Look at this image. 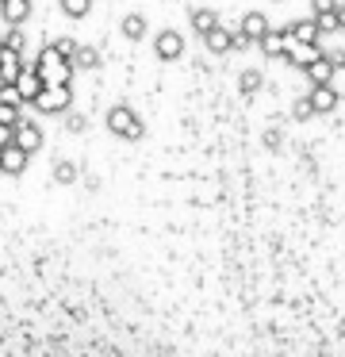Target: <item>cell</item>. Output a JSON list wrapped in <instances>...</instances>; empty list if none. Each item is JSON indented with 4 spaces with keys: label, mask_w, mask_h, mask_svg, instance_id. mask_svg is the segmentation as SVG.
I'll return each mask as SVG.
<instances>
[{
    "label": "cell",
    "mask_w": 345,
    "mask_h": 357,
    "mask_svg": "<svg viewBox=\"0 0 345 357\" xmlns=\"http://www.w3.org/2000/svg\"><path fill=\"white\" fill-rule=\"evenodd\" d=\"M31 70H35L38 77L46 81V89H50V85H69V77H73L77 66L66 62V58H58V54L50 50V43H46V47L38 50V58L31 62Z\"/></svg>",
    "instance_id": "6da1fadb"
},
{
    "label": "cell",
    "mask_w": 345,
    "mask_h": 357,
    "mask_svg": "<svg viewBox=\"0 0 345 357\" xmlns=\"http://www.w3.org/2000/svg\"><path fill=\"white\" fill-rule=\"evenodd\" d=\"M107 127H112V135H123V139H142V119L135 116V108H127V104H115L112 112H107Z\"/></svg>",
    "instance_id": "7a4b0ae2"
},
{
    "label": "cell",
    "mask_w": 345,
    "mask_h": 357,
    "mask_svg": "<svg viewBox=\"0 0 345 357\" xmlns=\"http://www.w3.org/2000/svg\"><path fill=\"white\" fill-rule=\"evenodd\" d=\"M153 54H158V62H181L184 58V35L173 31V27H161V31L153 35Z\"/></svg>",
    "instance_id": "3957f363"
},
{
    "label": "cell",
    "mask_w": 345,
    "mask_h": 357,
    "mask_svg": "<svg viewBox=\"0 0 345 357\" xmlns=\"http://www.w3.org/2000/svg\"><path fill=\"white\" fill-rule=\"evenodd\" d=\"M284 31H288L291 43H303V47H319V39H322V31H319V24H314V16L291 20V24H284Z\"/></svg>",
    "instance_id": "277c9868"
},
{
    "label": "cell",
    "mask_w": 345,
    "mask_h": 357,
    "mask_svg": "<svg viewBox=\"0 0 345 357\" xmlns=\"http://www.w3.org/2000/svg\"><path fill=\"white\" fill-rule=\"evenodd\" d=\"M69 100H73V93H69V85H50L43 96L35 100L38 112H46V116H58V112L69 108Z\"/></svg>",
    "instance_id": "5b68a950"
},
{
    "label": "cell",
    "mask_w": 345,
    "mask_h": 357,
    "mask_svg": "<svg viewBox=\"0 0 345 357\" xmlns=\"http://www.w3.org/2000/svg\"><path fill=\"white\" fill-rule=\"evenodd\" d=\"M23 73H27V66H23V54H20V50L0 47V77H4V85H20Z\"/></svg>",
    "instance_id": "8992f818"
},
{
    "label": "cell",
    "mask_w": 345,
    "mask_h": 357,
    "mask_svg": "<svg viewBox=\"0 0 345 357\" xmlns=\"http://www.w3.org/2000/svg\"><path fill=\"white\" fill-rule=\"evenodd\" d=\"M238 31H242L250 43H257V47H261V39H265V35L273 31V24H268V16H265V12H245V16H242V24H238Z\"/></svg>",
    "instance_id": "52a82bcc"
},
{
    "label": "cell",
    "mask_w": 345,
    "mask_h": 357,
    "mask_svg": "<svg viewBox=\"0 0 345 357\" xmlns=\"http://www.w3.org/2000/svg\"><path fill=\"white\" fill-rule=\"evenodd\" d=\"M0 16L8 27H23L31 20V0H0Z\"/></svg>",
    "instance_id": "ba28073f"
},
{
    "label": "cell",
    "mask_w": 345,
    "mask_h": 357,
    "mask_svg": "<svg viewBox=\"0 0 345 357\" xmlns=\"http://www.w3.org/2000/svg\"><path fill=\"white\" fill-rule=\"evenodd\" d=\"M234 43H238V31H230V27H215L211 35H204V47L211 50V54H230L234 50Z\"/></svg>",
    "instance_id": "9c48e42d"
},
{
    "label": "cell",
    "mask_w": 345,
    "mask_h": 357,
    "mask_svg": "<svg viewBox=\"0 0 345 357\" xmlns=\"http://www.w3.org/2000/svg\"><path fill=\"white\" fill-rule=\"evenodd\" d=\"M319 58H322V50L319 47H303V43H291V47H288V54H284V62H291V66H296V70H311V62H319Z\"/></svg>",
    "instance_id": "30bf717a"
},
{
    "label": "cell",
    "mask_w": 345,
    "mask_h": 357,
    "mask_svg": "<svg viewBox=\"0 0 345 357\" xmlns=\"http://www.w3.org/2000/svg\"><path fill=\"white\" fill-rule=\"evenodd\" d=\"M288 47H291V39H288L284 27H273V31L261 39V54H265V58H284V54H288Z\"/></svg>",
    "instance_id": "8fae6325"
},
{
    "label": "cell",
    "mask_w": 345,
    "mask_h": 357,
    "mask_svg": "<svg viewBox=\"0 0 345 357\" xmlns=\"http://www.w3.org/2000/svg\"><path fill=\"white\" fill-rule=\"evenodd\" d=\"M188 24H192V31H196L199 39H204V35H211L215 27L222 24V20H219V12H215V8H192Z\"/></svg>",
    "instance_id": "7c38bea8"
},
{
    "label": "cell",
    "mask_w": 345,
    "mask_h": 357,
    "mask_svg": "<svg viewBox=\"0 0 345 357\" xmlns=\"http://www.w3.org/2000/svg\"><path fill=\"white\" fill-rule=\"evenodd\" d=\"M119 31H123V39L142 43V39H146V31H150V24H146L142 12H127V16H123V24H119Z\"/></svg>",
    "instance_id": "4fadbf2b"
},
{
    "label": "cell",
    "mask_w": 345,
    "mask_h": 357,
    "mask_svg": "<svg viewBox=\"0 0 345 357\" xmlns=\"http://www.w3.org/2000/svg\"><path fill=\"white\" fill-rule=\"evenodd\" d=\"M334 73H337L334 58L322 54L319 62H311V70H307V81H311V85H330V77H334Z\"/></svg>",
    "instance_id": "5bb4252c"
},
{
    "label": "cell",
    "mask_w": 345,
    "mask_h": 357,
    "mask_svg": "<svg viewBox=\"0 0 345 357\" xmlns=\"http://www.w3.org/2000/svg\"><path fill=\"white\" fill-rule=\"evenodd\" d=\"M307 96H311V108H314V112H334V108H337V93H334V85H314Z\"/></svg>",
    "instance_id": "9a60e30c"
},
{
    "label": "cell",
    "mask_w": 345,
    "mask_h": 357,
    "mask_svg": "<svg viewBox=\"0 0 345 357\" xmlns=\"http://www.w3.org/2000/svg\"><path fill=\"white\" fill-rule=\"evenodd\" d=\"M15 142H20L27 154H35V150L43 146V131H38V123H20V131H15Z\"/></svg>",
    "instance_id": "2e32d148"
},
{
    "label": "cell",
    "mask_w": 345,
    "mask_h": 357,
    "mask_svg": "<svg viewBox=\"0 0 345 357\" xmlns=\"http://www.w3.org/2000/svg\"><path fill=\"white\" fill-rule=\"evenodd\" d=\"M23 165H27V150H23L20 142H8V146H4V169L8 173H20Z\"/></svg>",
    "instance_id": "e0dca14e"
},
{
    "label": "cell",
    "mask_w": 345,
    "mask_h": 357,
    "mask_svg": "<svg viewBox=\"0 0 345 357\" xmlns=\"http://www.w3.org/2000/svg\"><path fill=\"white\" fill-rule=\"evenodd\" d=\"M58 8L66 20H84L92 12V0H58Z\"/></svg>",
    "instance_id": "ac0fdd59"
},
{
    "label": "cell",
    "mask_w": 345,
    "mask_h": 357,
    "mask_svg": "<svg viewBox=\"0 0 345 357\" xmlns=\"http://www.w3.org/2000/svg\"><path fill=\"white\" fill-rule=\"evenodd\" d=\"M73 66L77 70H100V50L96 47H81L77 58H73Z\"/></svg>",
    "instance_id": "d6986e66"
},
{
    "label": "cell",
    "mask_w": 345,
    "mask_h": 357,
    "mask_svg": "<svg viewBox=\"0 0 345 357\" xmlns=\"http://www.w3.org/2000/svg\"><path fill=\"white\" fill-rule=\"evenodd\" d=\"M50 50H54L58 58H66V62H73L77 50H81V47H77V43L69 39V35H61V39H54V43H50Z\"/></svg>",
    "instance_id": "ffe728a7"
},
{
    "label": "cell",
    "mask_w": 345,
    "mask_h": 357,
    "mask_svg": "<svg viewBox=\"0 0 345 357\" xmlns=\"http://www.w3.org/2000/svg\"><path fill=\"white\" fill-rule=\"evenodd\" d=\"M238 89H242L245 96H253L261 89V73L257 70H242V73H238Z\"/></svg>",
    "instance_id": "44dd1931"
},
{
    "label": "cell",
    "mask_w": 345,
    "mask_h": 357,
    "mask_svg": "<svg viewBox=\"0 0 345 357\" xmlns=\"http://www.w3.org/2000/svg\"><path fill=\"white\" fill-rule=\"evenodd\" d=\"M337 4H342V0H311V16L314 20H319V16H334Z\"/></svg>",
    "instance_id": "7402d4cb"
},
{
    "label": "cell",
    "mask_w": 345,
    "mask_h": 357,
    "mask_svg": "<svg viewBox=\"0 0 345 357\" xmlns=\"http://www.w3.org/2000/svg\"><path fill=\"white\" fill-rule=\"evenodd\" d=\"M0 47L20 50V54H23V31H20V27H8V31H4V43H0Z\"/></svg>",
    "instance_id": "603a6c76"
},
{
    "label": "cell",
    "mask_w": 345,
    "mask_h": 357,
    "mask_svg": "<svg viewBox=\"0 0 345 357\" xmlns=\"http://www.w3.org/2000/svg\"><path fill=\"white\" fill-rule=\"evenodd\" d=\"M314 24H319L322 35H337V31H342V27H337V12H334V16H319Z\"/></svg>",
    "instance_id": "cb8c5ba5"
},
{
    "label": "cell",
    "mask_w": 345,
    "mask_h": 357,
    "mask_svg": "<svg viewBox=\"0 0 345 357\" xmlns=\"http://www.w3.org/2000/svg\"><path fill=\"white\" fill-rule=\"evenodd\" d=\"M314 108H311V96H299L296 100V119H311Z\"/></svg>",
    "instance_id": "d4e9b609"
},
{
    "label": "cell",
    "mask_w": 345,
    "mask_h": 357,
    "mask_svg": "<svg viewBox=\"0 0 345 357\" xmlns=\"http://www.w3.org/2000/svg\"><path fill=\"white\" fill-rule=\"evenodd\" d=\"M66 127H69V131H84V119H81V116H69Z\"/></svg>",
    "instance_id": "484cf974"
},
{
    "label": "cell",
    "mask_w": 345,
    "mask_h": 357,
    "mask_svg": "<svg viewBox=\"0 0 345 357\" xmlns=\"http://www.w3.org/2000/svg\"><path fill=\"white\" fill-rule=\"evenodd\" d=\"M330 58H334L337 70H345V50H330Z\"/></svg>",
    "instance_id": "4316f807"
},
{
    "label": "cell",
    "mask_w": 345,
    "mask_h": 357,
    "mask_svg": "<svg viewBox=\"0 0 345 357\" xmlns=\"http://www.w3.org/2000/svg\"><path fill=\"white\" fill-rule=\"evenodd\" d=\"M337 27H342V31H345V0H342V4H337Z\"/></svg>",
    "instance_id": "83f0119b"
},
{
    "label": "cell",
    "mask_w": 345,
    "mask_h": 357,
    "mask_svg": "<svg viewBox=\"0 0 345 357\" xmlns=\"http://www.w3.org/2000/svg\"><path fill=\"white\" fill-rule=\"evenodd\" d=\"M268 4H284V0H268Z\"/></svg>",
    "instance_id": "f1b7e54d"
}]
</instances>
